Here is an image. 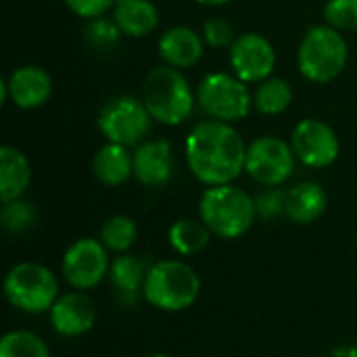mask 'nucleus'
Instances as JSON below:
<instances>
[{
  "instance_id": "1",
  "label": "nucleus",
  "mask_w": 357,
  "mask_h": 357,
  "mask_svg": "<svg viewBox=\"0 0 357 357\" xmlns=\"http://www.w3.org/2000/svg\"><path fill=\"white\" fill-rule=\"evenodd\" d=\"M190 174L205 186L232 184L245 172L247 144L232 123L203 119L184 140Z\"/></svg>"
},
{
  "instance_id": "2",
  "label": "nucleus",
  "mask_w": 357,
  "mask_h": 357,
  "mask_svg": "<svg viewBox=\"0 0 357 357\" xmlns=\"http://www.w3.org/2000/svg\"><path fill=\"white\" fill-rule=\"evenodd\" d=\"M199 218L213 236L234 241L255 224V199L234 184L207 186L199 201Z\"/></svg>"
},
{
  "instance_id": "3",
  "label": "nucleus",
  "mask_w": 357,
  "mask_h": 357,
  "mask_svg": "<svg viewBox=\"0 0 357 357\" xmlns=\"http://www.w3.org/2000/svg\"><path fill=\"white\" fill-rule=\"evenodd\" d=\"M142 102L161 126H180L195 113L197 94L184 73L169 65L151 69L142 84Z\"/></svg>"
},
{
  "instance_id": "4",
  "label": "nucleus",
  "mask_w": 357,
  "mask_h": 357,
  "mask_svg": "<svg viewBox=\"0 0 357 357\" xmlns=\"http://www.w3.org/2000/svg\"><path fill=\"white\" fill-rule=\"evenodd\" d=\"M201 295V276L180 259H159L149 266L142 297L161 312H184Z\"/></svg>"
},
{
  "instance_id": "5",
  "label": "nucleus",
  "mask_w": 357,
  "mask_h": 357,
  "mask_svg": "<svg viewBox=\"0 0 357 357\" xmlns=\"http://www.w3.org/2000/svg\"><path fill=\"white\" fill-rule=\"evenodd\" d=\"M349 61V46L343 31L328 23L310 27L297 48L299 73L312 84H328L337 79Z\"/></svg>"
},
{
  "instance_id": "6",
  "label": "nucleus",
  "mask_w": 357,
  "mask_h": 357,
  "mask_svg": "<svg viewBox=\"0 0 357 357\" xmlns=\"http://www.w3.org/2000/svg\"><path fill=\"white\" fill-rule=\"evenodd\" d=\"M2 289L6 301L23 314L50 312L61 295L54 272L38 261L15 264L6 272Z\"/></svg>"
},
{
  "instance_id": "7",
  "label": "nucleus",
  "mask_w": 357,
  "mask_h": 357,
  "mask_svg": "<svg viewBox=\"0 0 357 357\" xmlns=\"http://www.w3.org/2000/svg\"><path fill=\"white\" fill-rule=\"evenodd\" d=\"M197 105L209 119L236 123L249 115L253 96L249 92V84L234 73L213 71L207 73L197 88Z\"/></svg>"
},
{
  "instance_id": "8",
  "label": "nucleus",
  "mask_w": 357,
  "mask_h": 357,
  "mask_svg": "<svg viewBox=\"0 0 357 357\" xmlns=\"http://www.w3.org/2000/svg\"><path fill=\"white\" fill-rule=\"evenodd\" d=\"M155 119L151 117L142 98L119 94L109 98L98 113V130L107 142L136 149L146 140Z\"/></svg>"
},
{
  "instance_id": "9",
  "label": "nucleus",
  "mask_w": 357,
  "mask_h": 357,
  "mask_svg": "<svg viewBox=\"0 0 357 357\" xmlns=\"http://www.w3.org/2000/svg\"><path fill=\"white\" fill-rule=\"evenodd\" d=\"M297 157L291 142L278 136H259L247 144L245 174L264 188L280 186L295 174Z\"/></svg>"
},
{
  "instance_id": "10",
  "label": "nucleus",
  "mask_w": 357,
  "mask_h": 357,
  "mask_svg": "<svg viewBox=\"0 0 357 357\" xmlns=\"http://www.w3.org/2000/svg\"><path fill=\"white\" fill-rule=\"evenodd\" d=\"M109 249L100 238H77L67 247L61 261V274L65 282L75 291H92L105 278H109Z\"/></svg>"
},
{
  "instance_id": "11",
  "label": "nucleus",
  "mask_w": 357,
  "mask_h": 357,
  "mask_svg": "<svg viewBox=\"0 0 357 357\" xmlns=\"http://www.w3.org/2000/svg\"><path fill=\"white\" fill-rule=\"evenodd\" d=\"M291 146L299 163L312 169L331 167L341 155V140L333 126L322 119H301L291 134Z\"/></svg>"
},
{
  "instance_id": "12",
  "label": "nucleus",
  "mask_w": 357,
  "mask_h": 357,
  "mask_svg": "<svg viewBox=\"0 0 357 357\" xmlns=\"http://www.w3.org/2000/svg\"><path fill=\"white\" fill-rule=\"evenodd\" d=\"M228 50L232 73L245 84H259L272 77L276 69V50L264 33L245 31L236 36L234 44Z\"/></svg>"
},
{
  "instance_id": "13",
  "label": "nucleus",
  "mask_w": 357,
  "mask_h": 357,
  "mask_svg": "<svg viewBox=\"0 0 357 357\" xmlns=\"http://www.w3.org/2000/svg\"><path fill=\"white\" fill-rule=\"evenodd\" d=\"M2 102H13L17 109L31 111L48 102L52 94V77L38 65H21L0 84Z\"/></svg>"
},
{
  "instance_id": "14",
  "label": "nucleus",
  "mask_w": 357,
  "mask_h": 357,
  "mask_svg": "<svg viewBox=\"0 0 357 357\" xmlns=\"http://www.w3.org/2000/svg\"><path fill=\"white\" fill-rule=\"evenodd\" d=\"M50 326L56 335L65 339H77L90 333L96 324L98 312L86 291H69L59 295L54 305L48 312Z\"/></svg>"
},
{
  "instance_id": "15",
  "label": "nucleus",
  "mask_w": 357,
  "mask_h": 357,
  "mask_svg": "<svg viewBox=\"0 0 357 357\" xmlns=\"http://www.w3.org/2000/svg\"><path fill=\"white\" fill-rule=\"evenodd\" d=\"M134 178L146 188L167 184L176 172L174 149L167 140H144L134 151Z\"/></svg>"
},
{
  "instance_id": "16",
  "label": "nucleus",
  "mask_w": 357,
  "mask_h": 357,
  "mask_svg": "<svg viewBox=\"0 0 357 357\" xmlns=\"http://www.w3.org/2000/svg\"><path fill=\"white\" fill-rule=\"evenodd\" d=\"M157 50L163 65L184 71L192 69L201 61L205 52V40L199 31H195L188 25H174L161 33Z\"/></svg>"
},
{
  "instance_id": "17",
  "label": "nucleus",
  "mask_w": 357,
  "mask_h": 357,
  "mask_svg": "<svg viewBox=\"0 0 357 357\" xmlns=\"http://www.w3.org/2000/svg\"><path fill=\"white\" fill-rule=\"evenodd\" d=\"M328 207V195L324 186L318 182H299L287 190V205L284 215L299 226H307L318 222Z\"/></svg>"
},
{
  "instance_id": "18",
  "label": "nucleus",
  "mask_w": 357,
  "mask_h": 357,
  "mask_svg": "<svg viewBox=\"0 0 357 357\" xmlns=\"http://www.w3.org/2000/svg\"><path fill=\"white\" fill-rule=\"evenodd\" d=\"M92 174L100 184L109 188L126 184L134 176L132 149L115 144V142L102 144L92 157Z\"/></svg>"
},
{
  "instance_id": "19",
  "label": "nucleus",
  "mask_w": 357,
  "mask_h": 357,
  "mask_svg": "<svg viewBox=\"0 0 357 357\" xmlns=\"http://www.w3.org/2000/svg\"><path fill=\"white\" fill-rule=\"evenodd\" d=\"M31 184V163L23 151L4 144L0 149V201L10 203L23 199Z\"/></svg>"
},
{
  "instance_id": "20",
  "label": "nucleus",
  "mask_w": 357,
  "mask_h": 357,
  "mask_svg": "<svg viewBox=\"0 0 357 357\" xmlns=\"http://www.w3.org/2000/svg\"><path fill=\"white\" fill-rule=\"evenodd\" d=\"M113 21L128 38H146L159 25V8L153 0H117Z\"/></svg>"
},
{
  "instance_id": "21",
  "label": "nucleus",
  "mask_w": 357,
  "mask_h": 357,
  "mask_svg": "<svg viewBox=\"0 0 357 357\" xmlns=\"http://www.w3.org/2000/svg\"><path fill=\"white\" fill-rule=\"evenodd\" d=\"M149 266L151 264H146L142 257L132 255V253H123L111 259L109 282L123 303H132L136 301L138 295H142Z\"/></svg>"
},
{
  "instance_id": "22",
  "label": "nucleus",
  "mask_w": 357,
  "mask_h": 357,
  "mask_svg": "<svg viewBox=\"0 0 357 357\" xmlns=\"http://www.w3.org/2000/svg\"><path fill=\"white\" fill-rule=\"evenodd\" d=\"M211 230L203 224V220H192V218H182L176 220L169 230H167V243L169 247L182 255V257H192L201 251L207 249L211 243Z\"/></svg>"
},
{
  "instance_id": "23",
  "label": "nucleus",
  "mask_w": 357,
  "mask_h": 357,
  "mask_svg": "<svg viewBox=\"0 0 357 357\" xmlns=\"http://www.w3.org/2000/svg\"><path fill=\"white\" fill-rule=\"evenodd\" d=\"M295 92L291 88V84L282 77H268L264 82L257 84L255 92H253V107L257 113L274 117L284 113L291 105H293Z\"/></svg>"
},
{
  "instance_id": "24",
  "label": "nucleus",
  "mask_w": 357,
  "mask_h": 357,
  "mask_svg": "<svg viewBox=\"0 0 357 357\" xmlns=\"http://www.w3.org/2000/svg\"><path fill=\"white\" fill-rule=\"evenodd\" d=\"M100 243L109 249V253L123 255L130 253L138 238V226L130 215H111L102 226L98 234Z\"/></svg>"
},
{
  "instance_id": "25",
  "label": "nucleus",
  "mask_w": 357,
  "mask_h": 357,
  "mask_svg": "<svg viewBox=\"0 0 357 357\" xmlns=\"http://www.w3.org/2000/svg\"><path fill=\"white\" fill-rule=\"evenodd\" d=\"M0 357H52L46 341L31 331H10L0 341Z\"/></svg>"
},
{
  "instance_id": "26",
  "label": "nucleus",
  "mask_w": 357,
  "mask_h": 357,
  "mask_svg": "<svg viewBox=\"0 0 357 357\" xmlns=\"http://www.w3.org/2000/svg\"><path fill=\"white\" fill-rule=\"evenodd\" d=\"M36 220H38V213H36V207L29 201L17 199V201H10V203H2L0 222H2V228L8 234H23V232L31 230Z\"/></svg>"
},
{
  "instance_id": "27",
  "label": "nucleus",
  "mask_w": 357,
  "mask_h": 357,
  "mask_svg": "<svg viewBox=\"0 0 357 357\" xmlns=\"http://www.w3.org/2000/svg\"><path fill=\"white\" fill-rule=\"evenodd\" d=\"M324 23L339 31H357V0H326Z\"/></svg>"
},
{
  "instance_id": "28",
  "label": "nucleus",
  "mask_w": 357,
  "mask_h": 357,
  "mask_svg": "<svg viewBox=\"0 0 357 357\" xmlns=\"http://www.w3.org/2000/svg\"><path fill=\"white\" fill-rule=\"evenodd\" d=\"M284 205H287V192L280 186L264 188L255 197L257 218L264 222H272V220H278L280 215H284Z\"/></svg>"
},
{
  "instance_id": "29",
  "label": "nucleus",
  "mask_w": 357,
  "mask_h": 357,
  "mask_svg": "<svg viewBox=\"0 0 357 357\" xmlns=\"http://www.w3.org/2000/svg\"><path fill=\"white\" fill-rule=\"evenodd\" d=\"M203 40L205 44L213 46V48H230L236 40L234 36V27L222 19V17H213V19H207L205 25H203Z\"/></svg>"
},
{
  "instance_id": "30",
  "label": "nucleus",
  "mask_w": 357,
  "mask_h": 357,
  "mask_svg": "<svg viewBox=\"0 0 357 357\" xmlns=\"http://www.w3.org/2000/svg\"><path fill=\"white\" fill-rule=\"evenodd\" d=\"M119 36H123V33L115 21H107V19L98 17V19H92L88 25V40L98 48H107V46L115 44L119 40Z\"/></svg>"
},
{
  "instance_id": "31",
  "label": "nucleus",
  "mask_w": 357,
  "mask_h": 357,
  "mask_svg": "<svg viewBox=\"0 0 357 357\" xmlns=\"http://www.w3.org/2000/svg\"><path fill=\"white\" fill-rule=\"evenodd\" d=\"M63 2L73 15L92 21L102 17L109 8H113L117 0H63Z\"/></svg>"
},
{
  "instance_id": "32",
  "label": "nucleus",
  "mask_w": 357,
  "mask_h": 357,
  "mask_svg": "<svg viewBox=\"0 0 357 357\" xmlns=\"http://www.w3.org/2000/svg\"><path fill=\"white\" fill-rule=\"evenodd\" d=\"M333 357H357V347H339Z\"/></svg>"
},
{
  "instance_id": "33",
  "label": "nucleus",
  "mask_w": 357,
  "mask_h": 357,
  "mask_svg": "<svg viewBox=\"0 0 357 357\" xmlns=\"http://www.w3.org/2000/svg\"><path fill=\"white\" fill-rule=\"evenodd\" d=\"M195 2H199V4H203V6H224V4H228L230 0H195Z\"/></svg>"
},
{
  "instance_id": "34",
  "label": "nucleus",
  "mask_w": 357,
  "mask_h": 357,
  "mask_svg": "<svg viewBox=\"0 0 357 357\" xmlns=\"http://www.w3.org/2000/svg\"><path fill=\"white\" fill-rule=\"evenodd\" d=\"M144 357H174V356H167V354H151V356H144Z\"/></svg>"
}]
</instances>
